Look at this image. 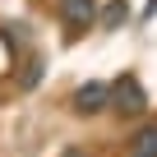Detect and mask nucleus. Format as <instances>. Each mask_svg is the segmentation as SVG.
<instances>
[{
  "mask_svg": "<svg viewBox=\"0 0 157 157\" xmlns=\"http://www.w3.org/2000/svg\"><path fill=\"white\" fill-rule=\"evenodd\" d=\"M56 10H60V23L65 28H93V19H97V0H56Z\"/></svg>",
  "mask_w": 157,
  "mask_h": 157,
  "instance_id": "2",
  "label": "nucleus"
},
{
  "mask_svg": "<svg viewBox=\"0 0 157 157\" xmlns=\"http://www.w3.org/2000/svg\"><path fill=\"white\" fill-rule=\"evenodd\" d=\"M37 78H42V65L28 60V69H23V88H37Z\"/></svg>",
  "mask_w": 157,
  "mask_h": 157,
  "instance_id": "6",
  "label": "nucleus"
},
{
  "mask_svg": "<svg viewBox=\"0 0 157 157\" xmlns=\"http://www.w3.org/2000/svg\"><path fill=\"white\" fill-rule=\"evenodd\" d=\"M106 106H111V88L97 83V78L74 93V111H78V116H97V111H106Z\"/></svg>",
  "mask_w": 157,
  "mask_h": 157,
  "instance_id": "3",
  "label": "nucleus"
},
{
  "mask_svg": "<svg viewBox=\"0 0 157 157\" xmlns=\"http://www.w3.org/2000/svg\"><path fill=\"white\" fill-rule=\"evenodd\" d=\"M129 19V5H125V0H111V5L102 10V28H120Z\"/></svg>",
  "mask_w": 157,
  "mask_h": 157,
  "instance_id": "5",
  "label": "nucleus"
},
{
  "mask_svg": "<svg viewBox=\"0 0 157 157\" xmlns=\"http://www.w3.org/2000/svg\"><path fill=\"white\" fill-rule=\"evenodd\" d=\"M129 157H157V120L139 125V134L129 139Z\"/></svg>",
  "mask_w": 157,
  "mask_h": 157,
  "instance_id": "4",
  "label": "nucleus"
},
{
  "mask_svg": "<svg viewBox=\"0 0 157 157\" xmlns=\"http://www.w3.org/2000/svg\"><path fill=\"white\" fill-rule=\"evenodd\" d=\"M111 106H116L120 116H129V120H139V116L148 111V93L139 88V78H134V74H125L120 83L111 88Z\"/></svg>",
  "mask_w": 157,
  "mask_h": 157,
  "instance_id": "1",
  "label": "nucleus"
}]
</instances>
